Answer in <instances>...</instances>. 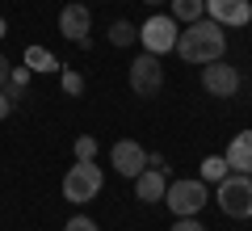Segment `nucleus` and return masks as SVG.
<instances>
[{
  "label": "nucleus",
  "instance_id": "obj_1",
  "mask_svg": "<svg viewBox=\"0 0 252 231\" xmlns=\"http://www.w3.org/2000/svg\"><path fill=\"white\" fill-rule=\"evenodd\" d=\"M172 51H177L185 63H202V67H206V63L223 59L227 34H223V26H219V21L198 17V21H189V26L177 34V46H172Z\"/></svg>",
  "mask_w": 252,
  "mask_h": 231
},
{
  "label": "nucleus",
  "instance_id": "obj_2",
  "mask_svg": "<svg viewBox=\"0 0 252 231\" xmlns=\"http://www.w3.org/2000/svg\"><path fill=\"white\" fill-rule=\"evenodd\" d=\"M215 202L227 219H252V177L248 172H227L215 185Z\"/></svg>",
  "mask_w": 252,
  "mask_h": 231
},
{
  "label": "nucleus",
  "instance_id": "obj_3",
  "mask_svg": "<svg viewBox=\"0 0 252 231\" xmlns=\"http://www.w3.org/2000/svg\"><path fill=\"white\" fill-rule=\"evenodd\" d=\"M101 185H105V177H101L97 160H76L72 168H67V177H63V198L67 202H93V198L101 194Z\"/></svg>",
  "mask_w": 252,
  "mask_h": 231
},
{
  "label": "nucleus",
  "instance_id": "obj_4",
  "mask_svg": "<svg viewBox=\"0 0 252 231\" xmlns=\"http://www.w3.org/2000/svg\"><path fill=\"white\" fill-rule=\"evenodd\" d=\"M206 202H210L206 181H168V189H164V206H168L177 219H189V214H198Z\"/></svg>",
  "mask_w": 252,
  "mask_h": 231
},
{
  "label": "nucleus",
  "instance_id": "obj_5",
  "mask_svg": "<svg viewBox=\"0 0 252 231\" xmlns=\"http://www.w3.org/2000/svg\"><path fill=\"white\" fill-rule=\"evenodd\" d=\"M177 21L168 17V13H156V17H147L143 26H139V42H143L147 55H168L172 46H177Z\"/></svg>",
  "mask_w": 252,
  "mask_h": 231
},
{
  "label": "nucleus",
  "instance_id": "obj_6",
  "mask_svg": "<svg viewBox=\"0 0 252 231\" xmlns=\"http://www.w3.org/2000/svg\"><path fill=\"white\" fill-rule=\"evenodd\" d=\"M126 80H130V93H139V97H156V93L164 89V67H160V55H147V51H143L135 63H130Z\"/></svg>",
  "mask_w": 252,
  "mask_h": 231
},
{
  "label": "nucleus",
  "instance_id": "obj_7",
  "mask_svg": "<svg viewBox=\"0 0 252 231\" xmlns=\"http://www.w3.org/2000/svg\"><path fill=\"white\" fill-rule=\"evenodd\" d=\"M202 89L210 97H235L240 93V67H231L227 59H215L202 67Z\"/></svg>",
  "mask_w": 252,
  "mask_h": 231
},
{
  "label": "nucleus",
  "instance_id": "obj_8",
  "mask_svg": "<svg viewBox=\"0 0 252 231\" xmlns=\"http://www.w3.org/2000/svg\"><path fill=\"white\" fill-rule=\"evenodd\" d=\"M109 160H114V168L122 172V177L135 181L139 172L147 168V151H143V143H135V139H118L114 151H109Z\"/></svg>",
  "mask_w": 252,
  "mask_h": 231
},
{
  "label": "nucleus",
  "instance_id": "obj_9",
  "mask_svg": "<svg viewBox=\"0 0 252 231\" xmlns=\"http://www.w3.org/2000/svg\"><path fill=\"white\" fill-rule=\"evenodd\" d=\"M206 13L223 30L227 26H248L252 21V0H206Z\"/></svg>",
  "mask_w": 252,
  "mask_h": 231
},
{
  "label": "nucleus",
  "instance_id": "obj_10",
  "mask_svg": "<svg viewBox=\"0 0 252 231\" xmlns=\"http://www.w3.org/2000/svg\"><path fill=\"white\" fill-rule=\"evenodd\" d=\"M89 30H93V13L84 9L80 0L63 4V13H59V34L67 38V42H80V38H89Z\"/></svg>",
  "mask_w": 252,
  "mask_h": 231
},
{
  "label": "nucleus",
  "instance_id": "obj_11",
  "mask_svg": "<svg viewBox=\"0 0 252 231\" xmlns=\"http://www.w3.org/2000/svg\"><path fill=\"white\" fill-rule=\"evenodd\" d=\"M223 160H227L231 172H248V177H252V131H240L231 143H227Z\"/></svg>",
  "mask_w": 252,
  "mask_h": 231
},
{
  "label": "nucleus",
  "instance_id": "obj_12",
  "mask_svg": "<svg viewBox=\"0 0 252 231\" xmlns=\"http://www.w3.org/2000/svg\"><path fill=\"white\" fill-rule=\"evenodd\" d=\"M164 189H168V177L164 172H156V168H143L135 177V198L143 206H156V202H164Z\"/></svg>",
  "mask_w": 252,
  "mask_h": 231
},
{
  "label": "nucleus",
  "instance_id": "obj_13",
  "mask_svg": "<svg viewBox=\"0 0 252 231\" xmlns=\"http://www.w3.org/2000/svg\"><path fill=\"white\" fill-rule=\"evenodd\" d=\"M168 4H172L168 17L177 21V26H189V21L206 17V0H168Z\"/></svg>",
  "mask_w": 252,
  "mask_h": 231
},
{
  "label": "nucleus",
  "instance_id": "obj_14",
  "mask_svg": "<svg viewBox=\"0 0 252 231\" xmlns=\"http://www.w3.org/2000/svg\"><path fill=\"white\" fill-rule=\"evenodd\" d=\"M26 67H30V71H42V76H46V71H59L63 63L55 59L46 46H26Z\"/></svg>",
  "mask_w": 252,
  "mask_h": 231
},
{
  "label": "nucleus",
  "instance_id": "obj_15",
  "mask_svg": "<svg viewBox=\"0 0 252 231\" xmlns=\"http://www.w3.org/2000/svg\"><path fill=\"white\" fill-rule=\"evenodd\" d=\"M227 172H231V168H227L223 156H206V160H202V181H206V185H219Z\"/></svg>",
  "mask_w": 252,
  "mask_h": 231
},
{
  "label": "nucleus",
  "instance_id": "obj_16",
  "mask_svg": "<svg viewBox=\"0 0 252 231\" xmlns=\"http://www.w3.org/2000/svg\"><path fill=\"white\" fill-rule=\"evenodd\" d=\"M135 38H139V30L130 26V21H122V17H118L114 26H109V42H114V46H130Z\"/></svg>",
  "mask_w": 252,
  "mask_h": 231
},
{
  "label": "nucleus",
  "instance_id": "obj_17",
  "mask_svg": "<svg viewBox=\"0 0 252 231\" xmlns=\"http://www.w3.org/2000/svg\"><path fill=\"white\" fill-rule=\"evenodd\" d=\"M59 80H63V93H72V97H80V93H84V76L76 67H59Z\"/></svg>",
  "mask_w": 252,
  "mask_h": 231
},
{
  "label": "nucleus",
  "instance_id": "obj_18",
  "mask_svg": "<svg viewBox=\"0 0 252 231\" xmlns=\"http://www.w3.org/2000/svg\"><path fill=\"white\" fill-rule=\"evenodd\" d=\"M76 160H97V139L93 134H76Z\"/></svg>",
  "mask_w": 252,
  "mask_h": 231
},
{
  "label": "nucleus",
  "instance_id": "obj_19",
  "mask_svg": "<svg viewBox=\"0 0 252 231\" xmlns=\"http://www.w3.org/2000/svg\"><path fill=\"white\" fill-rule=\"evenodd\" d=\"M63 231H97V223H93L89 214H72V219L63 223Z\"/></svg>",
  "mask_w": 252,
  "mask_h": 231
},
{
  "label": "nucleus",
  "instance_id": "obj_20",
  "mask_svg": "<svg viewBox=\"0 0 252 231\" xmlns=\"http://www.w3.org/2000/svg\"><path fill=\"white\" fill-rule=\"evenodd\" d=\"M172 231H206V227L198 223V214H189V219H177V223H172Z\"/></svg>",
  "mask_w": 252,
  "mask_h": 231
},
{
  "label": "nucleus",
  "instance_id": "obj_21",
  "mask_svg": "<svg viewBox=\"0 0 252 231\" xmlns=\"http://www.w3.org/2000/svg\"><path fill=\"white\" fill-rule=\"evenodd\" d=\"M13 114V97H9V93H4V89H0V122H4V118H9Z\"/></svg>",
  "mask_w": 252,
  "mask_h": 231
},
{
  "label": "nucleus",
  "instance_id": "obj_22",
  "mask_svg": "<svg viewBox=\"0 0 252 231\" xmlns=\"http://www.w3.org/2000/svg\"><path fill=\"white\" fill-rule=\"evenodd\" d=\"M9 71H13V63L4 59V55H0V89H4V84H9Z\"/></svg>",
  "mask_w": 252,
  "mask_h": 231
},
{
  "label": "nucleus",
  "instance_id": "obj_23",
  "mask_svg": "<svg viewBox=\"0 0 252 231\" xmlns=\"http://www.w3.org/2000/svg\"><path fill=\"white\" fill-rule=\"evenodd\" d=\"M147 168H156V172H164L168 164H164V156H147Z\"/></svg>",
  "mask_w": 252,
  "mask_h": 231
},
{
  "label": "nucleus",
  "instance_id": "obj_24",
  "mask_svg": "<svg viewBox=\"0 0 252 231\" xmlns=\"http://www.w3.org/2000/svg\"><path fill=\"white\" fill-rule=\"evenodd\" d=\"M4 34H9V21H4V17H0V38H4Z\"/></svg>",
  "mask_w": 252,
  "mask_h": 231
},
{
  "label": "nucleus",
  "instance_id": "obj_25",
  "mask_svg": "<svg viewBox=\"0 0 252 231\" xmlns=\"http://www.w3.org/2000/svg\"><path fill=\"white\" fill-rule=\"evenodd\" d=\"M143 4H164V0H143Z\"/></svg>",
  "mask_w": 252,
  "mask_h": 231
}]
</instances>
